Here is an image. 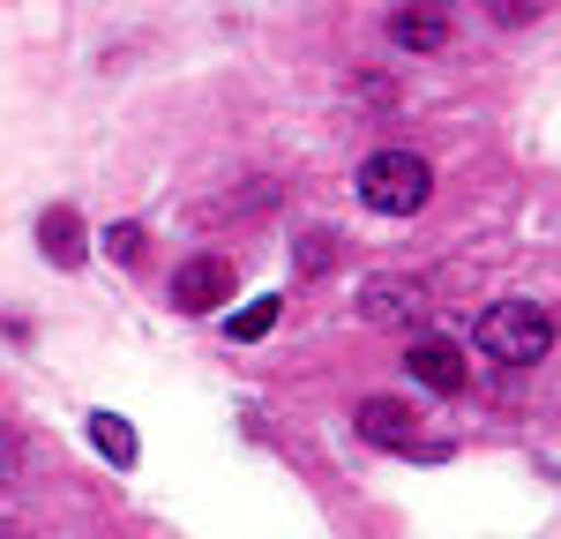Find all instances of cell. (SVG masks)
Wrapping results in <instances>:
<instances>
[{"mask_svg": "<svg viewBox=\"0 0 561 539\" xmlns=\"http://www.w3.org/2000/svg\"><path fill=\"white\" fill-rule=\"evenodd\" d=\"M359 435H367L375 449L412 443V404H404V398H367V404H359Z\"/></svg>", "mask_w": 561, "mask_h": 539, "instance_id": "obj_8", "label": "cell"}, {"mask_svg": "<svg viewBox=\"0 0 561 539\" xmlns=\"http://www.w3.org/2000/svg\"><path fill=\"white\" fill-rule=\"evenodd\" d=\"M38 248H45V263H53V270H83V263H90L83 210H68V203L38 210Z\"/></svg>", "mask_w": 561, "mask_h": 539, "instance_id": "obj_6", "label": "cell"}, {"mask_svg": "<svg viewBox=\"0 0 561 539\" xmlns=\"http://www.w3.org/2000/svg\"><path fill=\"white\" fill-rule=\"evenodd\" d=\"M427 195H434V173H427L420 150H375L359 165V203L382 210V218H420Z\"/></svg>", "mask_w": 561, "mask_h": 539, "instance_id": "obj_2", "label": "cell"}, {"mask_svg": "<svg viewBox=\"0 0 561 539\" xmlns=\"http://www.w3.org/2000/svg\"><path fill=\"white\" fill-rule=\"evenodd\" d=\"M404 367H412V382L434 390V398H457V390H465V353H457V337H412V345H404Z\"/></svg>", "mask_w": 561, "mask_h": 539, "instance_id": "obj_5", "label": "cell"}, {"mask_svg": "<svg viewBox=\"0 0 561 539\" xmlns=\"http://www.w3.org/2000/svg\"><path fill=\"white\" fill-rule=\"evenodd\" d=\"M232 293H240V277H232V263H217V255H195V263L173 270V308L180 314H217Z\"/></svg>", "mask_w": 561, "mask_h": 539, "instance_id": "obj_4", "label": "cell"}, {"mask_svg": "<svg viewBox=\"0 0 561 539\" xmlns=\"http://www.w3.org/2000/svg\"><path fill=\"white\" fill-rule=\"evenodd\" d=\"M427 277H412V270H382V277H367L359 285V314H367V330H427Z\"/></svg>", "mask_w": 561, "mask_h": 539, "instance_id": "obj_3", "label": "cell"}, {"mask_svg": "<svg viewBox=\"0 0 561 539\" xmlns=\"http://www.w3.org/2000/svg\"><path fill=\"white\" fill-rule=\"evenodd\" d=\"M486 15H494L502 31H524V23H539V15H547V0H486Z\"/></svg>", "mask_w": 561, "mask_h": 539, "instance_id": "obj_12", "label": "cell"}, {"mask_svg": "<svg viewBox=\"0 0 561 539\" xmlns=\"http://www.w3.org/2000/svg\"><path fill=\"white\" fill-rule=\"evenodd\" d=\"M105 255L113 263H142V225H113L105 232Z\"/></svg>", "mask_w": 561, "mask_h": 539, "instance_id": "obj_13", "label": "cell"}, {"mask_svg": "<svg viewBox=\"0 0 561 539\" xmlns=\"http://www.w3.org/2000/svg\"><path fill=\"white\" fill-rule=\"evenodd\" d=\"M479 353L502 359V367H531V359L554 353V314L539 300H494L479 314Z\"/></svg>", "mask_w": 561, "mask_h": 539, "instance_id": "obj_1", "label": "cell"}, {"mask_svg": "<svg viewBox=\"0 0 561 539\" xmlns=\"http://www.w3.org/2000/svg\"><path fill=\"white\" fill-rule=\"evenodd\" d=\"M277 314H285V300H277V293H262V300H248V308L225 322V337H232V345H255V337L277 330Z\"/></svg>", "mask_w": 561, "mask_h": 539, "instance_id": "obj_10", "label": "cell"}, {"mask_svg": "<svg viewBox=\"0 0 561 539\" xmlns=\"http://www.w3.org/2000/svg\"><path fill=\"white\" fill-rule=\"evenodd\" d=\"M15 472H23V443H15V435H8V427H0V488H8V480H15Z\"/></svg>", "mask_w": 561, "mask_h": 539, "instance_id": "obj_14", "label": "cell"}, {"mask_svg": "<svg viewBox=\"0 0 561 539\" xmlns=\"http://www.w3.org/2000/svg\"><path fill=\"white\" fill-rule=\"evenodd\" d=\"M389 38L404 45V53H442V45H449V15H442L434 0H412V8L389 15Z\"/></svg>", "mask_w": 561, "mask_h": 539, "instance_id": "obj_7", "label": "cell"}, {"mask_svg": "<svg viewBox=\"0 0 561 539\" xmlns=\"http://www.w3.org/2000/svg\"><path fill=\"white\" fill-rule=\"evenodd\" d=\"M90 443H98V457H105L113 472H135V457H142V449H135V427L121 412H90Z\"/></svg>", "mask_w": 561, "mask_h": 539, "instance_id": "obj_9", "label": "cell"}, {"mask_svg": "<svg viewBox=\"0 0 561 539\" xmlns=\"http://www.w3.org/2000/svg\"><path fill=\"white\" fill-rule=\"evenodd\" d=\"M293 263H300L307 277H322V270L337 263V240H330V232H300V248H293Z\"/></svg>", "mask_w": 561, "mask_h": 539, "instance_id": "obj_11", "label": "cell"}]
</instances>
